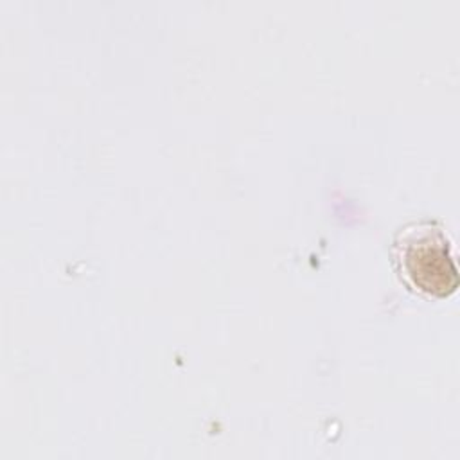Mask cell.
Segmentation results:
<instances>
[{"mask_svg": "<svg viewBox=\"0 0 460 460\" xmlns=\"http://www.w3.org/2000/svg\"><path fill=\"white\" fill-rule=\"evenodd\" d=\"M390 261L401 284L428 298H446L458 288L451 243L440 221L420 217L399 226L390 243Z\"/></svg>", "mask_w": 460, "mask_h": 460, "instance_id": "1", "label": "cell"}]
</instances>
